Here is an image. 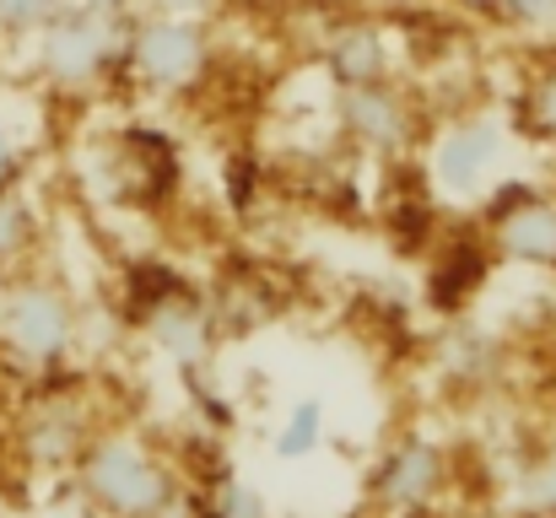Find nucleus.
Masks as SVG:
<instances>
[{"label":"nucleus","instance_id":"1","mask_svg":"<svg viewBox=\"0 0 556 518\" xmlns=\"http://www.w3.org/2000/svg\"><path fill=\"white\" fill-rule=\"evenodd\" d=\"M76 497L98 518H179L189 514L179 470L136 432V427H98L71 465Z\"/></svg>","mask_w":556,"mask_h":518},{"label":"nucleus","instance_id":"2","mask_svg":"<svg viewBox=\"0 0 556 518\" xmlns=\"http://www.w3.org/2000/svg\"><path fill=\"white\" fill-rule=\"evenodd\" d=\"M81 345L76 292L33 265L0 270V362L27 378H54Z\"/></svg>","mask_w":556,"mask_h":518},{"label":"nucleus","instance_id":"3","mask_svg":"<svg viewBox=\"0 0 556 518\" xmlns=\"http://www.w3.org/2000/svg\"><path fill=\"white\" fill-rule=\"evenodd\" d=\"M125 49H130V11L103 16V11H76L65 5L38 38H33V71L49 92L87 98L109 81L125 76Z\"/></svg>","mask_w":556,"mask_h":518},{"label":"nucleus","instance_id":"4","mask_svg":"<svg viewBox=\"0 0 556 518\" xmlns=\"http://www.w3.org/2000/svg\"><path fill=\"white\" fill-rule=\"evenodd\" d=\"M514 157V125L492 109H470V114H454L432 147H427V178L443 200L454 205H476Z\"/></svg>","mask_w":556,"mask_h":518},{"label":"nucleus","instance_id":"5","mask_svg":"<svg viewBox=\"0 0 556 518\" xmlns=\"http://www.w3.org/2000/svg\"><path fill=\"white\" fill-rule=\"evenodd\" d=\"M216 60V38L205 16H141L130 11L125 76L152 92H185Z\"/></svg>","mask_w":556,"mask_h":518},{"label":"nucleus","instance_id":"6","mask_svg":"<svg viewBox=\"0 0 556 518\" xmlns=\"http://www.w3.org/2000/svg\"><path fill=\"white\" fill-rule=\"evenodd\" d=\"M486 216V243L508 265L556 270V194L530 178H497L481 200Z\"/></svg>","mask_w":556,"mask_h":518},{"label":"nucleus","instance_id":"7","mask_svg":"<svg viewBox=\"0 0 556 518\" xmlns=\"http://www.w3.org/2000/svg\"><path fill=\"white\" fill-rule=\"evenodd\" d=\"M443 492H448V454L427 432L394 438L378 454V465H372V476H368L372 508H383V514H394V518L432 514L443 503Z\"/></svg>","mask_w":556,"mask_h":518},{"label":"nucleus","instance_id":"8","mask_svg":"<svg viewBox=\"0 0 556 518\" xmlns=\"http://www.w3.org/2000/svg\"><path fill=\"white\" fill-rule=\"evenodd\" d=\"M103 421L92 416V405L71 389H43L22 405L16 427H11V448L22 454V465L33 470H65L76 465V454L87 448V438L98 432Z\"/></svg>","mask_w":556,"mask_h":518},{"label":"nucleus","instance_id":"9","mask_svg":"<svg viewBox=\"0 0 556 518\" xmlns=\"http://www.w3.org/2000/svg\"><path fill=\"white\" fill-rule=\"evenodd\" d=\"M336 130L368 152V157H400L416 147V109L394 81H372V87H336Z\"/></svg>","mask_w":556,"mask_h":518},{"label":"nucleus","instance_id":"10","mask_svg":"<svg viewBox=\"0 0 556 518\" xmlns=\"http://www.w3.org/2000/svg\"><path fill=\"white\" fill-rule=\"evenodd\" d=\"M136 325H141V336L152 341L157 356H168V362L185 367V372H200V367L211 362L216 341H222L216 314H211V298H205L194 281H179L174 292H163Z\"/></svg>","mask_w":556,"mask_h":518},{"label":"nucleus","instance_id":"11","mask_svg":"<svg viewBox=\"0 0 556 518\" xmlns=\"http://www.w3.org/2000/svg\"><path fill=\"white\" fill-rule=\"evenodd\" d=\"M319 65L330 76V87H372V81H394L400 71V43L389 38V27H378L368 16L330 27V38L319 43Z\"/></svg>","mask_w":556,"mask_h":518},{"label":"nucleus","instance_id":"12","mask_svg":"<svg viewBox=\"0 0 556 518\" xmlns=\"http://www.w3.org/2000/svg\"><path fill=\"white\" fill-rule=\"evenodd\" d=\"M114 184H119V200L130 205H168L185 184V168H179V152L168 136L157 130H125L114 136Z\"/></svg>","mask_w":556,"mask_h":518},{"label":"nucleus","instance_id":"13","mask_svg":"<svg viewBox=\"0 0 556 518\" xmlns=\"http://www.w3.org/2000/svg\"><path fill=\"white\" fill-rule=\"evenodd\" d=\"M492 265H497V254H492V243H481V238H465V243H454L432 270H427V292H432V303L438 308H465L470 298H476V287L492 276Z\"/></svg>","mask_w":556,"mask_h":518},{"label":"nucleus","instance_id":"14","mask_svg":"<svg viewBox=\"0 0 556 518\" xmlns=\"http://www.w3.org/2000/svg\"><path fill=\"white\" fill-rule=\"evenodd\" d=\"M325 438H330V410H325L319 394H303V400H292L287 416L276 421L270 454H276L281 465H303V459H314V454L325 448Z\"/></svg>","mask_w":556,"mask_h":518},{"label":"nucleus","instance_id":"15","mask_svg":"<svg viewBox=\"0 0 556 518\" xmlns=\"http://www.w3.org/2000/svg\"><path fill=\"white\" fill-rule=\"evenodd\" d=\"M189 518H276V514H270L265 492H260L249 476L222 470V476L205 481L200 497H189Z\"/></svg>","mask_w":556,"mask_h":518},{"label":"nucleus","instance_id":"16","mask_svg":"<svg viewBox=\"0 0 556 518\" xmlns=\"http://www.w3.org/2000/svg\"><path fill=\"white\" fill-rule=\"evenodd\" d=\"M38 238H43V222H38L33 200L22 189H5L0 194V270L27 265L33 249H38Z\"/></svg>","mask_w":556,"mask_h":518},{"label":"nucleus","instance_id":"17","mask_svg":"<svg viewBox=\"0 0 556 518\" xmlns=\"http://www.w3.org/2000/svg\"><path fill=\"white\" fill-rule=\"evenodd\" d=\"M438 356H443V367L454 372V378H465V383H481L492 367H497V345L486 330H476V325H454L443 345H438Z\"/></svg>","mask_w":556,"mask_h":518},{"label":"nucleus","instance_id":"18","mask_svg":"<svg viewBox=\"0 0 556 518\" xmlns=\"http://www.w3.org/2000/svg\"><path fill=\"white\" fill-rule=\"evenodd\" d=\"M519 130H530L535 141L556 147V65H546L525 87V98H519Z\"/></svg>","mask_w":556,"mask_h":518},{"label":"nucleus","instance_id":"19","mask_svg":"<svg viewBox=\"0 0 556 518\" xmlns=\"http://www.w3.org/2000/svg\"><path fill=\"white\" fill-rule=\"evenodd\" d=\"M60 11L65 0H0V43H33Z\"/></svg>","mask_w":556,"mask_h":518},{"label":"nucleus","instance_id":"20","mask_svg":"<svg viewBox=\"0 0 556 518\" xmlns=\"http://www.w3.org/2000/svg\"><path fill=\"white\" fill-rule=\"evenodd\" d=\"M492 22L519 27V33H556V0H497Z\"/></svg>","mask_w":556,"mask_h":518},{"label":"nucleus","instance_id":"21","mask_svg":"<svg viewBox=\"0 0 556 518\" xmlns=\"http://www.w3.org/2000/svg\"><path fill=\"white\" fill-rule=\"evenodd\" d=\"M27 141H22V130L11 125V119H0V194L5 189H22L27 184Z\"/></svg>","mask_w":556,"mask_h":518},{"label":"nucleus","instance_id":"22","mask_svg":"<svg viewBox=\"0 0 556 518\" xmlns=\"http://www.w3.org/2000/svg\"><path fill=\"white\" fill-rule=\"evenodd\" d=\"M254 194H260V168L249 157H232V168H227V200H232V211H249Z\"/></svg>","mask_w":556,"mask_h":518},{"label":"nucleus","instance_id":"23","mask_svg":"<svg viewBox=\"0 0 556 518\" xmlns=\"http://www.w3.org/2000/svg\"><path fill=\"white\" fill-rule=\"evenodd\" d=\"M130 11H141V16H205L211 22V11H222V0H136Z\"/></svg>","mask_w":556,"mask_h":518},{"label":"nucleus","instance_id":"24","mask_svg":"<svg viewBox=\"0 0 556 518\" xmlns=\"http://www.w3.org/2000/svg\"><path fill=\"white\" fill-rule=\"evenodd\" d=\"M530 503H535V508H546V514H556V459L552 465H541V470L530 476Z\"/></svg>","mask_w":556,"mask_h":518},{"label":"nucleus","instance_id":"25","mask_svg":"<svg viewBox=\"0 0 556 518\" xmlns=\"http://www.w3.org/2000/svg\"><path fill=\"white\" fill-rule=\"evenodd\" d=\"M65 5H76V11H103V16H125L136 0H65Z\"/></svg>","mask_w":556,"mask_h":518},{"label":"nucleus","instance_id":"26","mask_svg":"<svg viewBox=\"0 0 556 518\" xmlns=\"http://www.w3.org/2000/svg\"><path fill=\"white\" fill-rule=\"evenodd\" d=\"M448 5H459V11H470V16H492L497 0H448Z\"/></svg>","mask_w":556,"mask_h":518}]
</instances>
